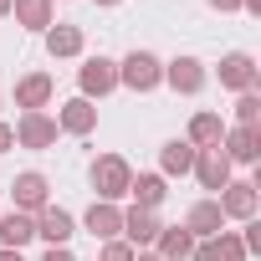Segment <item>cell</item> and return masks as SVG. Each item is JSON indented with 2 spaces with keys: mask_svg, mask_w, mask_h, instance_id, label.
Returning a JSON list of instances; mask_svg holds the SVG:
<instances>
[{
  "mask_svg": "<svg viewBox=\"0 0 261 261\" xmlns=\"http://www.w3.org/2000/svg\"><path fill=\"white\" fill-rule=\"evenodd\" d=\"M128 185H134V169H128L123 154H102V159H92V190H97V200L118 205V200L128 195Z\"/></svg>",
  "mask_w": 261,
  "mask_h": 261,
  "instance_id": "6da1fadb",
  "label": "cell"
},
{
  "mask_svg": "<svg viewBox=\"0 0 261 261\" xmlns=\"http://www.w3.org/2000/svg\"><path fill=\"white\" fill-rule=\"evenodd\" d=\"M159 82H164V62L154 51H128L118 62V87H128V92H154Z\"/></svg>",
  "mask_w": 261,
  "mask_h": 261,
  "instance_id": "7a4b0ae2",
  "label": "cell"
},
{
  "mask_svg": "<svg viewBox=\"0 0 261 261\" xmlns=\"http://www.w3.org/2000/svg\"><path fill=\"white\" fill-rule=\"evenodd\" d=\"M77 87H82L87 102H92V97H108V92L118 87V62H113V57H87V62L77 67Z\"/></svg>",
  "mask_w": 261,
  "mask_h": 261,
  "instance_id": "3957f363",
  "label": "cell"
},
{
  "mask_svg": "<svg viewBox=\"0 0 261 261\" xmlns=\"http://www.w3.org/2000/svg\"><path fill=\"white\" fill-rule=\"evenodd\" d=\"M215 205H220V215H225V220H256L261 195H256V185H251V179H230V185L215 195Z\"/></svg>",
  "mask_w": 261,
  "mask_h": 261,
  "instance_id": "277c9868",
  "label": "cell"
},
{
  "mask_svg": "<svg viewBox=\"0 0 261 261\" xmlns=\"http://www.w3.org/2000/svg\"><path fill=\"white\" fill-rule=\"evenodd\" d=\"M11 195H16V210H21V215H41V210L51 205V185H46V174H36V169L16 174Z\"/></svg>",
  "mask_w": 261,
  "mask_h": 261,
  "instance_id": "5b68a950",
  "label": "cell"
},
{
  "mask_svg": "<svg viewBox=\"0 0 261 261\" xmlns=\"http://www.w3.org/2000/svg\"><path fill=\"white\" fill-rule=\"evenodd\" d=\"M164 82H169L174 92L195 97V92L210 82V72H205V62H200V57H174V62H164Z\"/></svg>",
  "mask_w": 261,
  "mask_h": 261,
  "instance_id": "8992f818",
  "label": "cell"
},
{
  "mask_svg": "<svg viewBox=\"0 0 261 261\" xmlns=\"http://www.w3.org/2000/svg\"><path fill=\"white\" fill-rule=\"evenodd\" d=\"M51 97H57L51 72H26V77L16 82V108H21V113H46Z\"/></svg>",
  "mask_w": 261,
  "mask_h": 261,
  "instance_id": "52a82bcc",
  "label": "cell"
},
{
  "mask_svg": "<svg viewBox=\"0 0 261 261\" xmlns=\"http://www.w3.org/2000/svg\"><path fill=\"white\" fill-rule=\"evenodd\" d=\"M16 144L21 149H51L57 144V118L51 113H21V123H16Z\"/></svg>",
  "mask_w": 261,
  "mask_h": 261,
  "instance_id": "ba28073f",
  "label": "cell"
},
{
  "mask_svg": "<svg viewBox=\"0 0 261 261\" xmlns=\"http://www.w3.org/2000/svg\"><path fill=\"white\" fill-rule=\"evenodd\" d=\"M220 87H230V92H256V57H251V51H225V57H220Z\"/></svg>",
  "mask_w": 261,
  "mask_h": 261,
  "instance_id": "9c48e42d",
  "label": "cell"
},
{
  "mask_svg": "<svg viewBox=\"0 0 261 261\" xmlns=\"http://www.w3.org/2000/svg\"><path fill=\"white\" fill-rule=\"evenodd\" d=\"M97 128V108L87 102V97H67L62 108H57V134H77V139H87Z\"/></svg>",
  "mask_w": 261,
  "mask_h": 261,
  "instance_id": "30bf717a",
  "label": "cell"
},
{
  "mask_svg": "<svg viewBox=\"0 0 261 261\" xmlns=\"http://www.w3.org/2000/svg\"><path fill=\"white\" fill-rule=\"evenodd\" d=\"M159 230H164V225H159L154 210H139V205H134V210H123V241L134 246V251H149V246L159 241Z\"/></svg>",
  "mask_w": 261,
  "mask_h": 261,
  "instance_id": "8fae6325",
  "label": "cell"
},
{
  "mask_svg": "<svg viewBox=\"0 0 261 261\" xmlns=\"http://www.w3.org/2000/svg\"><path fill=\"white\" fill-rule=\"evenodd\" d=\"M36 236H41L46 246H67V241L77 236V215L62 210V205H46V210L36 215Z\"/></svg>",
  "mask_w": 261,
  "mask_h": 261,
  "instance_id": "7c38bea8",
  "label": "cell"
},
{
  "mask_svg": "<svg viewBox=\"0 0 261 261\" xmlns=\"http://www.w3.org/2000/svg\"><path fill=\"white\" fill-rule=\"evenodd\" d=\"M220 154H225L230 164H256V159H261V128H225Z\"/></svg>",
  "mask_w": 261,
  "mask_h": 261,
  "instance_id": "4fadbf2b",
  "label": "cell"
},
{
  "mask_svg": "<svg viewBox=\"0 0 261 261\" xmlns=\"http://www.w3.org/2000/svg\"><path fill=\"white\" fill-rule=\"evenodd\" d=\"M190 174H195V179H200L205 190H215V195H220V190L230 185V159H225L220 149H200V154H195V169H190Z\"/></svg>",
  "mask_w": 261,
  "mask_h": 261,
  "instance_id": "5bb4252c",
  "label": "cell"
},
{
  "mask_svg": "<svg viewBox=\"0 0 261 261\" xmlns=\"http://www.w3.org/2000/svg\"><path fill=\"white\" fill-rule=\"evenodd\" d=\"M82 230L97 236V241H118V236H123V210L108 205V200H92V210L82 215Z\"/></svg>",
  "mask_w": 261,
  "mask_h": 261,
  "instance_id": "9a60e30c",
  "label": "cell"
},
{
  "mask_svg": "<svg viewBox=\"0 0 261 261\" xmlns=\"http://www.w3.org/2000/svg\"><path fill=\"white\" fill-rule=\"evenodd\" d=\"M190 261H246V246H241L236 230H220L210 241H195V256Z\"/></svg>",
  "mask_w": 261,
  "mask_h": 261,
  "instance_id": "2e32d148",
  "label": "cell"
},
{
  "mask_svg": "<svg viewBox=\"0 0 261 261\" xmlns=\"http://www.w3.org/2000/svg\"><path fill=\"white\" fill-rule=\"evenodd\" d=\"M26 241H36V215L0 210V251H21Z\"/></svg>",
  "mask_w": 261,
  "mask_h": 261,
  "instance_id": "e0dca14e",
  "label": "cell"
},
{
  "mask_svg": "<svg viewBox=\"0 0 261 261\" xmlns=\"http://www.w3.org/2000/svg\"><path fill=\"white\" fill-rule=\"evenodd\" d=\"M185 230H190L195 241H210V236H220V230H225V215H220V205H215V200H200V205H190V215H185Z\"/></svg>",
  "mask_w": 261,
  "mask_h": 261,
  "instance_id": "ac0fdd59",
  "label": "cell"
},
{
  "mask_svg": "<svg viewBox=\"0 0 261 261\" xmlns=\"http://www.w3.org/2000/svg\"><path fill=\"white\" fill-rule=\"evenodd\" d=\"M154 256H159V261H190V256H195V236H190L185 225H164L159 241H154Z\"/></svg>",
  "mask_w": 261,
  "mask_h": 261,
  "instance_id": "d6986e66",
  "label": "cell"
},
{
  "mask_svg": "<svg viewBox=\"0 0 261 261\" xmlns=\"http://www.w3.org/2000/svg\"><path fill=\"white\" fill-rule=\"evenodd\" d=\"M51 6H57V0H11L16 26H26V31H51V26H57Z\"/></svg>",
  "mask_w": 261,
  "mask_h": 261,
  "instance_id": "ffe728a7",
  "label": "cell"
},
{
  "mask_svg": "<svg viewBox=\"0 0 261 261\" xmlns=\"http://www.w3.org/2000/svg\"><path fill=\"white\" fill-rule=\"evenodd\" d=\"M220 139H225V123H220V113H195V118H190V134H185V144H195V149H220Z\"/></svg>",
  "mask_w": 261,
  "mask_h": 261,
  "instance_id": "44dd1931",
  "label": "cell"
},
{
  "mask_svg": "<svg viewBox=\"0 0 261 261\" xmlns=\"http://www.w3.org/2000/svg\"><path fill=\"white\" fill-rule=\"evenodd\" d=\"M195 154H200L195 144H185V139H169V144L159 149V174H164V179H169V174H190V169H195Z\"/></svg>",
  "mask_w": 261,
  "mask_h": 261,
  "instance_id": "7402d4cb",
  "label": "cell"
},
{
  "mask_svg": "<svg viewBox=\"0 0 261 261\" xmlns=\"http://www.w3.org/2000/svg\"><path fill=\"white\" fill-rule=\"evenodd\" d=\"M128 195H134V205H139V210H159V205H164V195H169V185H164V174H134Z\"/></svg>",
  "mask_w": 261,
  "mask_h": 261,
  "instance_id": "603a6c76",
  "label": "cell"
},
{
  "mask_svg": "<svg viewBox=\"0 0 261 261\" xmlns=\"http://www.w3.org/2000/svg\"><path fill=\"white\" fill-rule=\"evenodd\" d=\"M41 36H46V51L51 57H82V26H51Z\"/></svg>",
  "mask_w": 261,
  "mask_h": 261,
  "instance_id": "cb8c5ba5",
  "label": "cell"
},
{
  "mask_svg": "<svg viewBox=\"0 0 261 261\" xmlns=\"http://www.w3.org/2000/svg\"><path fill=\"white\" fill-rule=\"evenodd\" d=\"M261 123V92H241L236 97V128H256Z\"/></svg>",
  "mask_w": 261,
  "mask_h": 261,
  "instance_id": "d4e9b609",
  "label": "cell"
},
{
  "mask_svg": "<svg viewBox=\"0 0 261 261\" xmlns=\"http://www.w3.org/2000/svg\"><path fill=\"white\" fill-rule=\"evenodd\" d=\"M102 261H134V246H128L123 236L118 241H102Z\"/></svg>",
  "mask_w": 261,
  "mask_h": 261,
  "instance_id": "484cf974",
  "label": "cell"
},
{
  "mask_svg": "<svg viewBox=\"0 0 261 261\" xmlns=\"http://www.w3.org/2000/svg\"><path fill=\"white\" fill-rule=\"evenodd\" d=\"M11 149H16V128L0 123V154H11Z\"/></svg>",
  "mask_w": 261,
  "mask_h": 261,
  "instance_id": "4316f807",
  "label": "cell"
},
{
  "mask_svg": "<svg viewBox=\"0 0 261 261\" xmlns=\"http://www.w3.org/2000/svg\"><path fill=\"white\" fill-rule=\"evenodd\" d=\"M41 261H77V256H72L67 246H46V256H41Z\"/></svg>",
  "mask_w": 261,
  "mask_h": 261,
  "instance_id": "83f0119b",
  "label": "cell"
},
{
  "mask_svg": "<svg viewBox=\"0 0 261 261\" xmlns=\"http://www.w3.org/2000/svg\"><path fill=\"white\" fill-rule=\"evenodd\" d=\"M210 11H220V16H230V11H241V0H205Z\"/></svg>",
  "mask_w": 261,
  "mask_h": 261,
  "instance_id": "f1b7e54d",
  "label": "cell"
},
{
  "mask_svg": "<svg viewBox=\"0 0 261 261\" xmlns=\"http://www.w3.org/2000/svg\"><path fill=\"white\" fill-rule=\"evenodd\" d=\"M0 261H26V256L21 251H0Z\"/></svg>",
  "mask_w": 261,
  "mask_h": 261,
  "instance_id": "f546056e",
  "label": "cell"
},
{
  "mask_svg": "<svg viewBox=\"0 0 261 261\" xmlns=\"http://www.w3.org/2000/svg\"><path fill=\"white\" fill-rule=\"evenodd\" d=\"M134 261H159V256L154 251H134Z\"/></svg>",
  "mask_w": 261,
  "mask_h": 261,
  "instance_id": "4dcf8cb0",
  "label": "cell"
},
{
  "mask_svg": "<svg viewBox=\"0 0 261 261\" xmlns=\"http://www.w3.org/2000/svg\"><path fill=\"white\" fill-rule=\"evenodd\" d=\"M0 16H11V0H0Z\"/></svg>",
  "mask_w": 261,
  "mask_h": 261,
  "instance_id": "1f68e13d",
  "label": "cell"
},
{
  "mask_svg": "<svg viewBox=\"0 0 261 261\" xmlns=\"http://www.w3.org/2000/svg\"><path fill=\"white\" fill-rule=\"evenodd\" d=\"M97 6H123V0H97Z\"/></svg>",
  "mask_w": 261,
  "mask_h": 261,
  "instance_id": "d6a6232c",
  "label": "cell"
}]
</instances>
